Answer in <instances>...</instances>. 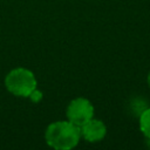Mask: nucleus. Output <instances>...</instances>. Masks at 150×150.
Returning <instances> with one entry per match:
<instances>
[{
    "label": "nucleus",
    "mask_w": 150,
    "mask_h": 150,
    "mask_svg": "<svg viewBox=\"0 0 150 150\" xmlns=\"http://www.w3.org/2000/svg\"><path fill=\"white\" fill-rule=\"evenodd\" d=\"M146 81H148V86H149V88H150V71H149V74H148V79H146Z\"/></svg>",
    "instance_id": "0eeeda50"
},
{
    "label": "nucleus",
    "mask_w": 150,
    "mask_h": 150,
    "mask_svg": "<svg viewBox=\"0 0 150 150\" xmlns=\"http://www.w3.org/2000/svg\"><path fill=\"white\" fill-rule=\"evenodd\" d=\"M139 129L146 138H150V108H145L139 114Z\"/></svg>",
    "instance_id": "39448f33"
},
{
    "label": "nucleus",
    "mask_w": 150,
    "mask_h": 150,
    "mask_svg": "<svg viewBox=\"0 0 150 150\" xmlns=\"http://www.w3.org/2000/svg\"><path fill=\"white\" fill-rule=\"evenodd\" d=\"M7 90L19 97H28L36 88V79L33 71L27 68L18 67L12 69L5 77Z\"/></svg>",
    "instance_id": "f03ea898"
},
{
    "label": "nucleus",
    "mask_w": 150,
    "mask_h": 150,
    "mask_svg": "<svg viewBox=\"0 0 150 150\" xmlns=\"http://www.w3.org/2000/svg\"><path fill=\"white\" fill-rule=\"evenodd\" d=\"M28 97H29V98H30L33 102H39V101L42 98V93L35 88V89L32 91V94H30Z\"/></svg>",
    "instance_id": "423d86ee"
},
{
    "label": "nucleus",
    "mask_w": 150,
    "mask_h": 150,
    "mask_svg": "<svg viewBox=\"0 0 150 150\" xmlns=\"http://www.w3.org/2000/svg\"><path fill=\"white\" fill-rule=\"evenodd\" d=\"M80 131H81V136L86 141L90 143H95V142L102 141L105 137L107 127L101 120L91 118L87 123H84L82 127H80Z\"/></svg>",
    "instance_id": "20e7f679"
},
{
    "label": "nucleus",
    "mask_w": 150,
    "mask_h": 150,
    "mask_svg": "<svg viewBox=\"0 0 150 150\" xmlns=\"http://www.w3.org/2000/svg\"><path fill=\"white\" fill-rule=\"evenodd\" d=\"M81 138L80 128L71 122L56 121L49 124L45 131L47 144L56 150H69L75 148Z\"/></svg>",
    "instance_id": "f257e3e1"
},
{
    "label": "nucleus",
    "mask_w": 150,
    "mask_h": 150,
    "mask_svg": "<svg viewBox=\"0 0 150 150\" xmlns=\"http://www.w3.org/2000/svg\"><path fill=\"white\" fill-rule=\"evenodd\" d=\"M66 115L69 122L80 128L94 117V105L84 97H76L69 102Z\"/></svg>",
    "instance_id": "7ed1b4c3"
}]
</instances>
